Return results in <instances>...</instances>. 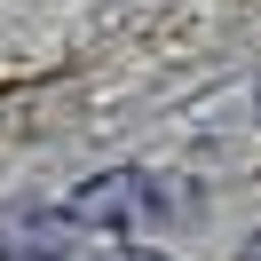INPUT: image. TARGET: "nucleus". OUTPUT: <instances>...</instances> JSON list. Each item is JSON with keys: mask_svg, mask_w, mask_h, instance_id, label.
<instances>
[{"mask_svg": "<svg viewBox=\"0 0 261 261\" xmlns=\"http://www.w3.org/2000/svg\"><path fill=\"white\" fill-rule=\"evenodd\" d=\"M64 214L87 238H159L174 222V182L150 174V166H103L64 198Z\"/></svg>", "mask_w": 261, "mask_h": 261, "instance_id": "obj_1", "label": "nucleus"}, {"mask_svg": "<svg viewBox=\"0 0 261 261\" xmlns=\"http://www.w3.org/2000/svg\"><path fill=\"white\" fill-rule=\"evenodd\" d=\"M229 261H261V229H245V238H238V253H229Z\"/></svg>", "mask_w": 261, "mask_h": 261, "instance_id": "obj_2", "label": "nucleus"}, {"mask_svg": "<svg viewBox=\"0 0 261 261\" xmlns=\"http://www.w3.org/2000/svg\"><path fill=\"white\" fill-rule=\"evenodd\" d=\"M253 119H261V80H253Z\"/></svg>", "mask_w": 261, "mask_h": 261, "instance_id": "obj_3", "label": "nucleus"}]
</instances>
